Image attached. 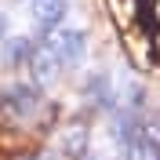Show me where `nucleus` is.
<instances>
[{
    "instance_id": "f257e3e1",
    "label": "nucleus",
    "mask_w": 160,
    "mask_h": 160,
    "mask_svg": "<svg viewBox=\"0 0 160 160\" xmlns=\"http://www.w3.org/2000/svg\"><path fill=\"white\" fill-rule=\"evenodd\" d=\"M128 160H160V124L153 117H142L138 128L131 131Z\"/></svg>"
},
{
    "instance_id": "f03ea898",
    "label": "nucleus",
    "mask_w": 160,
    "mask_h": 160,
    "mask_svg": "<svg viewBox=\"0 0 160 160\" xmlns=\"http://www.w3.org/2000/svg\"><path fill=\"white\" fill-rule=\"evenodd\" d=\"M4 102H8V106H15L18 113H29L33 106L40 102V95H37V88H26V84H15V88H8V91H4Z\"/></svg>"
},
{
    "instance_id": "7ed1b4c3",
    "label": "nucleus",
    "mask_w": 160,
    "mask_h": 160,
    "mask_svg": "<svg viewBox=\"0 0 160 160\" xmlns=\"http://www.w3.org/2000/svg\"><path fill=\"white\" fill-rule=\"evenodd\" d=\"M62 11H66V0H33V15L44 26H55L62 18Z\"/></svg>"
},
{
    "instance_id": "20e7f679",
    "label": "nucleus",
    "mask_w": 160,
    "mask_h": 160,
    "mask_svg": "<svg viewBox=\"0 0 160 160\" xmlns=\"http://www.w3.org/2000/svg\"><path fill=\"white\" fill-rule=\"evenodd\" d=\"M29 51H33V48H29V40H22V37H18L15 44H8V62H11V66H15V62H26V55H29Z\"/></svg>"
},
{
    "instance_id": "39448f33",
    "label": "nucleus",
    "mask_w": 160,
    "mask_h": 160,
    "mask_svg": "<svg viewBox=\"0 0 160 160\" xmlns=\"http://www.w3.org/2000/svg\"><path fill=\"white\" fill-rule=\"evenodd\" d=\"M0 37H4V18H0Z\"/></svg>"
}]
</instances>
